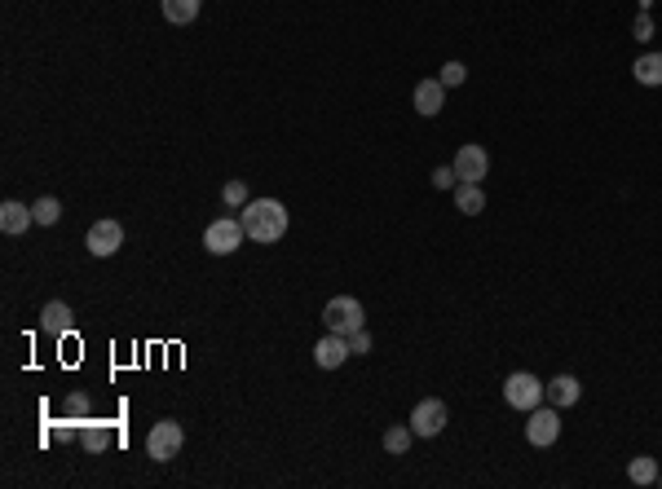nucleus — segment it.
Returning a JSON list of instances; mask_svg holds the SVG:
<instances>
[{
  "instance_id": "obj_17",
  "label": "nucleus",
  "mask_w": 662,
  "mask_h": 489,
  "mask_svg": "<svg viewBox=\"0 0 662 489\" xmlns=\"http://www.w3.org/2000/svg\"><path fill=\"white\" fill-rule=\"evenodd\" d=\"M455 207L464 212V217H477V212H486V190L477 186V181H459V186H455Z\"/></svg>"
},
{
  "instance_id": "obj_15",
  "label": "nucleus",
  "mask_w": 662,
  "mask_h": 489,
  "mask_svg": "<svg viewBox=\"0 0 662 489\" xmlns=\"http://www.w3.org/2000/svg\"><path fill=\"white\" fill-rule=\"evenodd\" d=\"M583 397V384L574 379V375H557L552 384H548V401L557 406V410H565V406H574Z\"/></svg>"
},
{
  "instance_id": "obj_8",
  "label": "nucleus",
  "mask_w": 662,
  "mask_h": 489,
  "mask_svg": "<svg viewBox=\"0 0 662 489\" xmlns=\"http://www.w3.org/2000/svg\"><path fill=\"white\" fill-rule=\"evenodd\" d=\"M557 437H561V415H557V406H552V410L535 406V410H530V423H526V441L543 450V445H557Z\"/></svg>"
},
{
  "instance_id": "obj_14",
  "label": "nucleus",
  "mask_w": 662,
  "mask_h": 489,
  "mask_svg": "<svg viewBox=\"0 0 662 489\" xmlns=\"http://www.w3.org/2000/svg\"><path fill=\"white\" fill-rule=\"evenodd\" d=\"M80 445H84L89 454H102V450H111V445H115V432H111V423H98V419L89 415L84 423H80Z\"/></svg>"
},
{
  "instance_id": "obj_21",
  "label": "nucleus",
  "mask_w": 662,
  "mask_h": 489,
  "mask_svg": "<svg viewBox=\"0 0 662 489\" xmlns=\"http://www.w3.org/2000/svg\"><path fill=\"white\" fill-rule=\"evenodd\" d=\"M31 212H36V225H58V217H62V203L53 195H45V198H36L31 203Z\"/></svg>"
},
{
  "instance_id": "obj_1",
  "label": "nucleus",
  "mask_w": 662,
  "mask_h": 489,
  "mask_svg": "<svg viewBox=\"0 0 662 489\" xmlns=\"http://www.w3.org/2000/svg\"><path fill=\"white\" fill-rule=\"evenodd\" d=\"M243 229H248V239L252 243H279L283 234H287V207H283L279 198H252V203H243Z\"/></svg>"
},
{
  "instance_id": "obj_20",
  "label": "nucleus",
  "mask_w": 662,
  "mask_h": 489,
  "mask_svg": "<svg viewBox=\"0 0 662 489\" xmlns=\"http://www.w3.org/2000/svg\"><path fill=\"white\" fill-rule=\"evenodd\" d=\"M411 437H415V432H411V423H393V428L384 432V450H389V454H407Z\"/></svg>"
},
{
  "instance_id": "obj_18",
  "label": "nucleus",
  "mask_w": 662,
  "mask_h": 489,
  "mask_svg": "<svg viewBox=\"0 0 662 489\" xmlns=\"http://www.w3.org/2000/svg\"><path fill=\"white\" fill-rule=\"evenodd\" d=\"M199 9H204V0H164V18L173 27H186L199 18Z\"/></svg>"
},
{
  "instance_id": "obj_22",
  "label": "nucleus",
  "mask_w": 662,
  "mask_h": 489,
  "mask_svg": "<svg viewBox=\"0 0 662 489\" xmlns=\"http://www.w3.org/2000/svg\"><path fill=\"white\" fill-rule=\"evenodd\" d=\"M62 415H71V419H89L93 410H89V397L84 392H71L67 401H62Z\"/></svg>"
},
{
  "instance_id": "obj_6",
  "label": "nucleus",
  "mask_w": 662,
  "mask_h": 489,
  "mask_svg": "<svg viewBox=\"0 0 662 489\" xmlns=\"http://www.w3.org/2000/svg\"><path fill=\"white\" fill-rule=\"evenodd\" d=\"M446 401H437V397H424V401H415V410H411V432L415 437H437L442 428H446Z\"/></svg>"
},
{
  "instance_id": "obj_25",
  "label": "nucleus",
  "mask_w": 662,
  "mask_h": 489,
  "mask_svg": "<svg viewBox=\"0 0 662 489\" xmlns=\"http://www.w3.org/2000/svg\"><path fill=\"white\" fill-rule=\"evenodd\" d=\"M632 40H654V18L649 14H640L636 23H632Z\"/></svg>"
},
{
  "instance_id": "obj_3",
  "label": "nucleus",
  "mask_w": 662,
  "mask_h": 489,
  "mask_svg": "<svg viewBox=\"0 0 662 489\" xmlns=\"http://www.w3.org/2000/svg\"><path fill=\"white\" fill-rule=\"evenodd\" d=\"M323 326L336 331V335H354L367 326V314H362V304H358L354 295H336L327 300V309H323Z\"/></svg>"
},
{
  "instance_id": "obj_24",
  "label": "nucleus",
  "mask_w": 662,
  "mask_h": 489,
  "mask_svg": "<svg viewBox=\"0 0 662 489\" xmlns=\"http://www.w3.org/2000/svg\"><path fill=\"white\" fill-rule=\"evenodd\" d=\"M437 80H442L446 89H459V84L468 80V67H464V62H446V67H442V75H437Z\"/></svg>"
},
{
  "instance_id": "obj_12",
  "label": "nucleus",
  "mask_w": 662,
  "mask_h": 489,
  "mask_svg": "<svg viewBox=\"0 0 662 489\" xmlns=\"http://www.w3.org/2000/svg\"><path fill=\"white\" fill-rule=\"evenodd\" d=\"M411 101H415V111H420L424 120H433L437 111L446 106V84H442V80H420L415 93H411Z\"/></svg>"
},
{
  "instance_id": "obj_23",
  "label": "nucleus",
  "mask_w": 662,
  "mask_h": 489,
  "mask_svg": "<svg viewBox=\"0 0 662 489\" xmlns=\"http://www.w3.org/2000/svg\"><path fill=\"white\" fill-rule=\"evenodd\" d=\"M221 198H226L230 207H243V203H252V198H248V186H243V181H226V186H221Z\"/></svg>"
},
{
  "instance_id": "obj_26",
  "label": "nucleus",
  "mask_w": 662,
  "mask_h": 489,
  "mask_svg": "<svg viewBox=\"0 0 662 489\" xmlns=\"http://www.w3.org/2000/svg\"><path fill=\"white\" fill-rule=\"evenodd\" d=\"M433 186H437V190H451V186H459L455 168H433Z\"/></svg>"
},
{
  "instance_id": "obj_2",
  "label": "nucleus",
  "mask_w": 662,
  "mask_h": 489,
  "mask_svg": "<svg viewBox=\"0 0 662 489\" xmlns=\"http://www.w3.org/2000/svg\"><path fill=\"white\" fill-rule=\"evenodd\" d=\"M543 397H548V384H539L530 370H512L508 379H504V401H508L512 410H535V406H543Z\"/></svg>"
},
{
  "instance_id": "obj_19",
  "label": "nucleus",
  "mask_w": 662,
  "mask_h": 489,
  "mask_svg": "<svg viewBox=\"0 0 662 489\" xmlns=\"http://www.w3.org/2000/svg\"><path fill=\"white\" fill-rule=\"evenodd\" d=\"M627 476H632V485H654V481H658V459H649V454L632 459Z\"/></svg>"
},
{
  "instance_id": "obj_9",
  "label": "nucleus",
  "mask_w": 662,
  "mask_h": 489,
  "mask_svg": "<svg viewBox=\"0 0 662 489\" xmlns=\"http://www.w3.org/2000/svg\"><path fill=\"white\" fill-rule=\"evenodd\" d=\"M451 168H455L459 181H477L482 186L486 172H490V154H486V146H459Z\"/></svg>"
},
{
  "instance_id": "obj_27",
  "label": "nucleus",
  "mask_w": 662,
  "mask_h": 489,
  "mask_svg": "<svg viewBox=\"0 0 662 489\" xmlns=\"http://www.w3.org/2000/svg\"><path fill=\"white\" fill-rule=\"evenodd\" d=\"M349 348H354V357H362V353H371V335H367V326L349 335Z\"/></svg>"
},
{
  "instance_id": "obj_10",
  "label": "nucleus",
  "mask_w": 662,
  "mask_h": 489,
  "mask_svg": "<svg viewBox=\"0 0 662 489\" xmlns=\"http://www.w3.org/2000/svg\"><path fill=\"white\" fill-rule=\"evenodd\" d=\"M40 331L53 335V340L71 335V331H76V314H71V304H67V300H49V304L40 309Z\"/></svg>"
},
{
  "instance_id": "obj_11",
  "label": "nucleus",
  "mask_w": 662,
  "mask_h": 489,
  "mask_svg": "<svg viewBox=\"0 0 662 489\" xmlns=\"http://www.w3.org/2000/svg\"><path fill=\"white\" fill-rule=\"evenodd\" d=\"M345 357H354V348H349V335H336V331H327L323 340L314 344V362H318L323 370L345 367Z\"/></svg>"
},
{
  "instance_id": "obj_5",
  "label": "nucleus",
  "mask_w": 662,
  "mask_h": 489,
  "mask_svg": "<svg viewBox=\"0 0 662 489\" xmlns=\"http://www.w3.org/2000/svg\"><path fill=\"white\" fill-rule=\"evenodd\" d=\"M243 239H248V229H243V220L239 217H217L204 229V247L212 251V256H230V251H239Z\"/></svg>"
},
{
  "instance_id": "obj_7",
  "label": "nucleus",
  "mask_w": 662,
  "mask_h": 489,
  "mask_svg": "<svg viewBox=\"0 0 662 489\" xmlns=\"http://www.w3.org/2000/svg\"><path fill=\"white\" fill-rule=\"evenodd\" d=\"M84 243H89V251H93L98 260H106V256H115V251L124 247V225H120V220H98Z\"/></svg>"
},
{
  "instance_id": "obj_13",
  "label": "nucleus",
  "mask_w": 662,
  "mask_h": 489,
  "mask_svg": "<svg viewBox=\"0 0 662 489\" xmlns=\"http://www.w3.org/2000/svg\"><path fill=\"white\" fill-rule=\"evenodd\" d=\"M27 225H36V212L27 203H18V198H5L0 203V229L5 234H27Z\"/></svg>"
},
{
  "instance_id": "obj_16",
  "label": "nucleus",
  "mask_w": 662,
  "mask_h": 489,
  "mask_svg": "<svg viewBox=\"0 0 662 489\" xmlns=\"http://www.w3.org/2000/svg\"><path fill=\"white\" fill-rule=\"evenodd\" d=\"M632 75L645 89H662V53H640L636 62H632Z\"/></svg>"
},
{
  "instance_id": "obj_4",
  "label": "nucleus",
  "mask_w": 662,
  "mask_h": 489,
  "mask_svg": "<svg viewBox=\"0 0 662 489\" xmlns=\"http://www.w3.org/2000/svg\"><path fill=\"white\" fill-rule=\"evenodd\" d=\"M181 445H186V432H181L177 419H159L151 432H146V454H151L155 463H168V459H177Z\"/></svg>"
}]
</instances>
